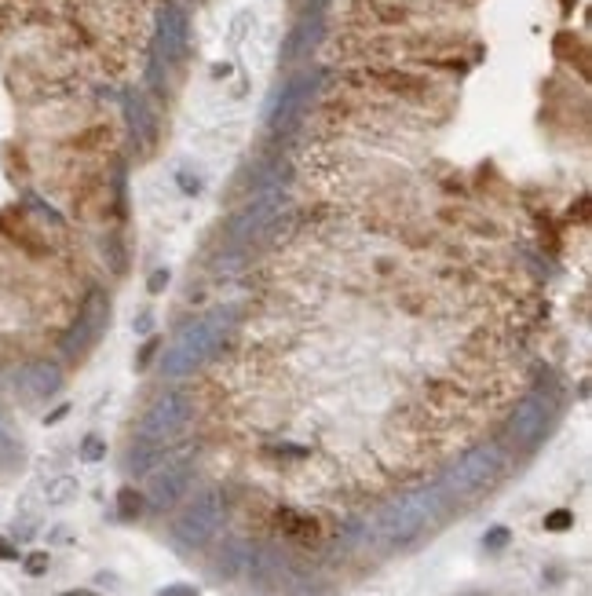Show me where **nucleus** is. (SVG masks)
<instances>
[{
	"label": "nucleus",
	"mask_w": 592,
	"mask_h": 596,
	"mask_svg": "<svg viewBox=\"0 0 592 596\" xmlns=\"http://www.w3.org/2000/svg\"><path fill=\"white\" fill-rule=\"evenodd\" d=\"M58 596H96V592H88V589H74V592H58Z\"/></svg>",
	"instance_id": "obj_14"
},
{
	"label": "nucleus",
	"mask_w": 592,
	"mask_h": 596,
	"mask_svg": "<svg viewBox=\"0 0 592 596\" xmlns=\"http://www.w3.org/2000/svg\"><path fill=\"white\" fill-rule=\"evenodd\" d=\"M0 560H19V549L8 538H0Z\"/></svg>",
	"instance_id": "obj_11"
},
{
	"label": "nucleus",
	"mask_w": 592,
	"mask_h": 596,
	"mask_svg": "<svg viewBox=\"0 0 592 596\" xmlns=\"http://www.w3.org/2000/svg\"><path fill=\"white\" fill-rule=\"evenodd\" d=\"M0 242L29 263H41V267L63 263V253H58V246L48 238V227L37 224L22 205H12L0 213Z\"/></svg>",
	"instance_id": "obj_2"
},
{
	"label": "nucleus",
	"mask_w": 592,
	"mask_h": 596,
	"mask_svg": "<svg viewBox=\"0 0 592 596\" xmlns=\"http://www.w3.org/2000/svg\"><path fill=\"white\" fill-rule=\"evenodd\" d=\"M161 596H198V589L194 585H165Z\"/></svg>",
	"instance_id": "obj_10"
},
{
	"label": "nucleus",
	"mask_w": 592,
	"mask_h": 596,
	"mask_svg": "<svg viewBox=\"0 0 592 596\" xmlns=\"http://www.w3.org/2000/svg\"><path fill=\"white\" fill-rule=\"evenodd\" d=\"M121 516H125V520L139 516V494H132V490H121Z\"/></svg>",
	"instance_id": "obj_6"
},
{
	"label": "nucleus",
	"mask_w": 592,
	"mask_h": 596,
	"mask_svg": "<svg viewBox=\"0 0 592 596\" xmlns=\"http://www.w3.org/2000/svg\"><path fill=\"white\" fill-rule=\"evenodd\" d=\"M505 538H509V534H505V530H494V534H490V538H487V545H501V542H505Z\"/></svg>",
	"instance_id": "obj_13"
},
{
	"label": "nucleus",
	"mask_w": 592,
	"mask_h": 596,
	"mask_svg": "<svg viewBox=\"0 0 592 596\" xmlns=\"http://www.w3.org/2000/svg\"><path fill=\"white\" fill-rule=\"evenodd\" d=\"M337 84L351 88V92H366V96H384L406 106L428 110L439 96H447V84L435 74L406 67V63H351L337 70Z\"/></svg>",
	"instance_id": "obj_1"
},
{
	"label": "nucleus",
	"mask_w": 592,
	"mask_h": 596,
	"mask_svg": "<svg viewBox=\"0 0 592 596\" xmlns=\"http://www.w3.org/2000/svg\"><path fill=\"white\" fill-rule=\"evenodd\" d=\"M84 458H88V461H99V458H103V443H99L96 435L84 439Z\"/></svg>",
	"instance_id": "obj_9"
},
{
	"label": "nucleus",
	"mask_w": 592,
	"mask_h": 596,
	"mask_svg": "<svg viewBox=\"0 0 592 596\" xmlns=\"http://www.w3.org/2000/svg\"><path fill=\"white\" fill-rule=\"evenodd\" d=\"M571 523H574V516H571L567 509H559V513H552V516L545 520V527H549V530H567Z\"/></svg>",
	"instance_id": "obj_7"
},
{
	"label": "nucleus",
	"mask_w": 592,
	"mask_h": 596,
	"mask_svg": "<svg viewBox=\"0 0 592 596\" xmlns=\"http://www.w3.org/2000/svg\"><path fill=\"white\" fill-rule=\"evenodd\" d=\"M220 520H223V501L216 494H209V498L198 501L194 509L180 520V534H183L187 542H205L220 527Z\"/></svg>",
	"instance_id": "obj_4"
},
{
	"label": "nucleus",
	"mask_w": 592,
	"mask_h": 596,
	"mask_svg": "<svg viewBox=\"0 0 592 596\" xmlns=\"http://www.w3.org/2000/svg\"><path fill=\"white\" fill-rule=\"evenodd\" d=\"M26 384H29V392L34 396H48L55 392V384H58V370L51 363H34V366H26Z\"/></svg>",
	"instance_id": "obj_5"
},
{
	"label": "nucleus",
	"mask_w": 592,
	"mask_h": 596,
	"mask_svg": "<svg viewBox=\"0 0 592 596\" xmlns=\"http://www.w3.org/2000/svg\"><path fill=\"white\" fill-rule=\"evenodd\" d=\"M117 146V125L110 122H92L70 136L58 139V154L63 158H106Z\"/></svg>",
	"instance_id": "obj_3"
},
{
	"label": "nucleus",
	"mask_w": 592,
	"mask_h": 596,
	"mask_svg": "<svg viewBox=\"0 0 592 596\" xmlns=\"http://www.w3.org/2000/svg\"><path fill=\"white\" fill-rule=\"evenodd\" d=\"M0 454H12V435L0 428Z\"/></svg>",
	"instance_id": "obj_12"
},
{
	"label": "nucleus",
	"mask_w": 592,
	"mask_h": 596,
	"mask_svg": "<svg viewBox=\"0 0 592 596\" xmlns=\"http://www.w3.org/2000/svg\"><path fill=\"white\" fill-rule=\"evenodd\" d=\"M26 571L29 575H44L48 571V553H34V556H29L26 560Z\"/></svg>",
	"instance_id": "obj_8"
}]
</instances>
